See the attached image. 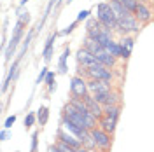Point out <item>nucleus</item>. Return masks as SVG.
Instances as JSON below:
<instances>
[{
  "instance_id": "f257e3e1",
  "label": "nucleus",
  "mask_w": 154,
  "mask_h": 152,
  "mask_svg": "<svg viewBox=\"0 0 154 152\" xmlns=\"http://www.w3.org/2000/svg\"><path fill=\"white\" fill-rule=\"evenodd\" d=\"M96 19L105 28H110V30H114V32L117 28V16L114 14V11H112L109 2H102V4L96 5Z\"/></svg>"
},
{
  "instance_id": "f03ea898",
  "label": "nucleus",
  "mask_w": 154,
  "mask_h": 152,
  "mask_svg": "<svg viewBox=\"0 0 154 152\" xmlns=\"http://www.w3.org/2000/svg\"><path fill=\"white\" fill-rule=\"evenodd\" d=\"M25 28H26V23L21 21V19H18V21H16V26H14V30H12V38H11L9 46L5 47V51H4V59H5V61H11L14 51H16V47L19 46L21 38H23V35H25Z\"/></svg>"
},
{
  "instance_id": "7ed1b4c3",
  "label": "nucleus",
  "mask_w": 154,
  "mask_h": 152,
  "mask_svg": "<svg viewBox=\"0 0 154 152\" xmlns=\"http://www.w3.org/2000/svg\"><path fill=\"white\" fill-rule=\"evenodd\" d=\"M86 77L88 79H96V81H107V82H112L114 79V72L110 68H107L102 63H95L93 67L86 68Z\"/></svg>"
},
{
  "instance_id": "20e7f679",
  "label": "nucleus",
  "mask_w": 154,
  "mask_h": 152,
  "mask_svg": "<svg viewBox=\"0 0 154 152\" xmlns=\"http://www.w3.org/2000/svg\"><path fill=\"white\" fill-rule=\"evenodd\" d=\"M138 19L135 18L133 14H130V16H125V18H119L117 19V28H116V32L117 33H121L123 37L125 35H130V33H137L138 32Z\"/></svg>"
},
{
  "instance_id": "39448f33",
  "label": "nucleus",
  "mask_w": 154,
  "mask_h": 152,
  "mask_svg": "<svg viewBox=\"0 0 154 152\" xmlns=\"http://www.w3.org/2000/svg\"><path fill=\"white\" fill-rule=\"evenodd\" d=\"M91 135H93V138H95V142H96V149H100V150H103V152L110 150V147H112V135L110 133L103 131L98 126L95 129H91Z\"/></svg>"
},
{
  "instance_id": "423d86ee",
  "label": "nucleus",
  "mask_w": 154,
  "mask_h": 152,
  "mask_svg": "<svg viewBox=\"0 0 154 152\" xmlns=\"http://www.w3.org/2000/svg\"><path fill=\"white\" fill-rule=\"evenodd\" d=\"M88 93H89V89H88V81H84L81 75H74L70 79V96L84 98Z\"/></svg>"
},
{
  "instance_id": "0eeeda50",
  "label": "nucleus",
  "mask_w": 154,
  "mask_h": 152,
  "mask_svg": "<svg viewBox=\"0 0 154 152\" xmlns=\"http://www.w3.org/2000/svg\"><path fill=\"white\" fill-rule=\"evenodd\" d=\"M84 102H86V105H88V110H89V112L95 115L98 121H100V119L103 117L105 107H103L102 103H98V102H96V98H95L93 95H91V93H88V95L84 96Z\"/></svg>"
},
{
  "instance_id": "6e6552de",
  "label": "nucleus",
  "mask_w": 154,
  "mask_h": 152,
  "mask_svg": "<svg viewBox=\"0 0 154 152\" xmlns=\"http://www.w3.org/2000/svg\"><path fill=\"white\" fill-rule=\"evenodd\" d=\"M56 140L67 143V145H72V147H75V149H81V147H82V140H81L79 136H75V135L68 133L67 129H63V128H60V129H58Z\"/></svg>"
},
{
  "instance_id": "1a4fd4ad",
  "label": "nucleus",
  "mask_w": 154,
  "mask_h": 152,
  "mask_svg": "<svg viewBox=\"0 0 154 152\" xmlns=\"http://www.w3.org/2000/svg\"><path fill=\"white\" fill-rule=\"evenodd\" d=\"M77 63H79V67H82V68H89V67H93L95 63H98V59L86 47H81L77 51Z\"/></svg>"
},
{
  "instance_id": "9d476101",
  "label": "nucleus",
  "mask_w": 154,
  "mask_h": 152,
  "mask_svg": "<svg viewBox=\"0 0 154 152\" xmlns=\"http://www.w3.org/2000/svg\"><path fill=\"white\" fill-rule=\"evenodd\" d=\"M88 89L91 95H98V93H107L112 91V86L107 81H96V79H89L88 81Z\"/></svg>"
},
{
  "instance_id": "9b49d317",
  "label": "nucleus",
  "mask_w": 154,
  "mask_h": 152,
  "mask_svg": "<svg viewBox=\"0 0 154 152\" xmlns=\"http://www.w3.org/2000/svg\"><path fill=\"white\" fill-rule=\"evenodd\" d=\"M61 128L63 129H67L68 133L75 135V136H79V138H82V136H86L89 131L88 129H84V128H79L77 124H74L68 117H65V115H61Z\"/></svg>"
},
{
  "instance_id": "f8f14e48",
  "label": "nucleus",
  "mask_w": 154,
  "mask_h": 152,
  "mask_svg": "<svg viewBox=\"0 0 154 152\" xmlns=\"http://www.w3.org/2000/svg\"><path fill=\"white\" fill-rule=\"evenodd\" d=\"M96 98L98 103H102L103 107H109V105H119V95H116L114 91H107V93H98V95H93Z\"/></svg>"
},
{
  "instance_id": "ddd939ff",
  "label": "nucleus",
  "mask_w": 154,
  "mask_h": 152,
  "mask_svg": "<svg viewBox=\"0 0 154 152\" xmlns=\"http://www.w3.org/2000/svg\"><path fill=\"white\" fill-rule=\"evenodd\" d=\"M19 59H21V58H16V59L12 61V65H11V68H9V74H7L5 81H4V84H2V93H5V91L9 89L11 82H14V81H16V77H18V74H19V70H18Z\"/></svg>"
},
{
  "instance_id": "4468645a",
  "label": "nucleus",
  "mask_w": 154,
  "mask_h": 152,
  "mask_svg": "<svg viewBox=\"0 0 154 152\" xmlns=\"http://www.w3.org/2000/svg\"><path fill=\"white\" fill-rule=\"evenodd\" d=\"M60 35V32H54V33H51L46 40V46H44V51H42V58H44V61H51V58L54 54V42H56V37Z\"/></svg>"
},
{
  "instance_id": "2eb2a0df",
  "label": "nucleus",
  "mask_w": 154,
  "mask_h": 152,
  "mask_svg": "<svg viewBox=\"0 0 154 152\" xmlns=\"http://www.w3.org/2000/svg\"><path fill=\"white\" fill-rule=\"evenodd\" d=\"M133 16L140 23H149L151 21V18H152V12H151V9L145 5L144 2H138V5H137V9H135Z\"/></svg>"
},
{
  "instance_id": "dca6fc26",
  "label": "nucleus",
  "mask_w": 154,
  "mask_h": 152,
  "mask_svg": "<svg viewBox=\"0 0 154 152\" xmlns=\"http://www.w3.org/2000/svg\"><path fill=\"white\" fill-rule=\"evenodd\" d=\"M96 59H98V63L105 65V67H107V68H110V70H112V68L117 65V58L112 56L110 53H107L105 49H103L102 53H98V54H96Z\"/></svg>"
},
{
  "instance_id": "f3484780",
  "label": "nucleus",
  "mask_w": 154,
  "mask_h": 152,
  "mask_svg": "<svg viewBox=\"0 0 154 152\" xmlns=\"http://www.w3.org/2000/svg\"><path fill=\"white\" fill-rule=\"evenodd\" d=\"M98 126H100L103 131H107V133H110V135H114L116 126H117V121H114V119H110V117L103 115V117L98 121Z\"/></svg>"
},
{
  "instance_id": "a211bd4d",
  "label": "nucleus",
  "mask_w": 154,
  "mask_h": 152,
  "mask_svg": "<svg viewBox=\"0 0 154 152\" xmlns=\"http://www.w3.org/2000/svg\"><path fill=\"white\" fill-rule=\"evenodd\" d=\"M68 56H70V47H65L63 49V53H61V56H60V59H58V72L60 74H67L68 72Z\"/></svg>"
},
{
  "instance_id": "6ab92c4d",
  "label": "nucleus",
  "mask_w": 154,
  "mask_h": 152,
  "mask_svg": "<svg viewBox=\"0 0 154 152\" xmlns=\"http://www.w3.org/2000/svg\"><path fill=\"white\" fill-rule=\"evenodd\" d=\"M82 47H86L88 51H89V53H93V54H98V53H102V51H103V46H102V44H98V42H96V40H93V38H89V37H86L84 38V46H82Z\"/></svg>"
},
{
  "instance_id": "aec40b11",
  "label": "nucleus",
  "mask_w": 154,
  "mask_h": 152,
  "mask_svg": "<svg viewBox=\"0 0 154 152\" xmlns=\"http://www.w3.org/2000/svg\"><path fill=\"white\" fill-rule=\"evenodd\" d=\"M109 4H110L112 11H114V14L117 16V19H119V18H125V16H130V14H131V12L126 9L125 5H121V4H119V2H116V0H110Z\"/></svg>"
},
{
  "instance_id": "412c9836",
  "label": "nucleus",
  "mask_w": 154,
  "mask_h": 152,
  "mask_svg": "<svg viewBox=\"0 0 154 152\" xmlns=\"http://www.w3.org/2000/svg\"><path fill=\"white\" fill-rule=\"evenodd\" d=\"M103 115L110 117V119H114V121H119V115H121V105H109V107H105Z\"/></svg>"
},
{
  "instance_id": "4be33fe9",
  "label": "nucleus",
  "mask_w": 154,
  "mask_h": 152,
  "mask_svg": "<svg viewBox=\"0 0 154 152\" xmlns=\"http://www.w3.org/2000/svg\"><path fill=\"white\" fill-rule=\"evenodd\" d=\"M105 51H107V53H110L112 56H116L117 59L121 58V44H119V42H116L114 38H112V40L105 46Z\"/></svg>"
},
{
  "instance_id": "5701e85b",
  "label": "nucleus",
  "mask_w": 154,
  "mask_h": 152,
  "mask_svg": "<svg viewBox=\"0 0 154 152\" xmlns=\"http://www.w3.org/2000/svg\"><path fill=\"white\" fill-rule=\"evenodd\" d=\"M37 121H38V124H40V128L48 124V121H49V108L46 107V105H42V107L37 110Z\"/></svg>"
},
{
  "instance_id": "b1692460",
  "label": "nucleus",
  "mask_w": 154,
  "mask_h": 152,
  "mask_svg": "<svg viewBox=\"0 0 154 152\" xmlns=\"http://www.w3.org/2000/svg\"><path fill=\"white\" fill-rule=\"evenodd\" d=\"M33 33H35V30H30L28 33H26V38L23 40V46H21V51H19L18 58H23V56H25V53H26V49L30 47V42H32V38H33Z\"/></svg>"
},
{
  "instance_id": "393cba45",
  "label": "nucleus",
  "mask_w": 154,
  "mask_h": 152,
  "mask_svg": "<svg viewBox=\"0 0 154 152\" xmlns=\"http://www.w3.org/2000/svg\"><path fill=\"white\" fill-rule=\"evenodd\" d=\"M54 72H49L48 77H46V81H44V84L48 86V93H54L56 91V79H54Z\"/></svg>"
},
{
  "instance_id": "a878e982",
  "label": "nucleus",
  "mask_w": 154,
  "mask_h": 152,
  "mask_svg": "<svg viewBox=\"0 0 154 152\" xmlns=\"http://www.w3.org/2000/svg\"><path fill=\"white\" fill-rule=\"evenodd\" d=\"M81 140H82V147H84V149H88V150L96 149V142H95V138H93V135H91V131H89L86 136H82Z\"/></svg>"
},
{
  "instance_id": "bb28decb",
  "label": "nucleus",
  "mask_w": 154,
  "mask_h": 152,
  "mask_svg": "<svg viewBox=\"0 0 154 152\" xmlns=\"http://www.w3.org/2000/svg\"><path fill=\"white\" fill-rule=\"evenodd\" d=\"M119 42H121V46H123L125 49H128L130 53L133 51V46H135V38L131 37V35H125V37L121 38Z\"/></svg>"
},
{
  "instance_id": "cd10ccee",
  "label": "nucleus",
  "mask_w": 154,
  "mask_h": 152,
  "mask_svg": "<svg viewBox=\"0 0 154 152\" xmlns=\"http://www.w3.org/2000/svg\"><path fill=\"white\" fill-rule=\"evenodd\" d=\"M116 2H119L121 5H125L126 9L130 11L131 14L135 12V9H137V5H138V0H116Z\"/></svg>"
},
{
  "instance_id": "c85d7f7f",
  "label": "nucleus",
  "mask_w": 154,
  "mask_h": 152,
  "mask_svg": "<svg viewBox=\"0 0 154 152\" xmlns=\"http://www.w3.org/2000/svg\"><path fill=\"white\" fill-rule=\"evenodd\" d=\"M35 123H37V114H35V112H28V114H26V117H25V128H26V129H30V128H32Z\"/></svg>"
},
{
  "instance_id": "c756f323",
  "label": "nucleus",
  "mask_w": 154,
  "mask_h": 152,
  "mask_svg": "<svg viewBox=\"0 0 154 152\" xmlns=\"http://www.w3.org/2000/svg\"><path fill=\"white\" fill-rule=\"evenodd\" d=\"M54 145H56V147H58V149H60L61 152H77L75 147H72V145H67V143L60 142V140H56V143H54Z\"/></svg>"
},
{
  "instance_id": "7c9ffc66",
  "label": "nucleus",
  "mask_w": 154,
  "mask_h": 152,
  "mask_svg": "<svg viewBox=\"0 0 154 152\" xmlns=\"http://www.w3.org/2000/svg\"><path fill=\"white\" fill-rule=\"evenodd\" d=\"M38 150V131H33L32 133V147H30V152H37Z\"/></svg>"
},
{
  "instance_id": "2f4dec72",
  "label": "nucleus",
  "mask_w": 154,
  "mask_h": 152,
  "mask_svg": "<svg viewBox=\"0 0 154 152\" xmlns=\"http://www.w3.org/2000/svg\"><path fill=\"white\" fill-rule=\"evenodd\" d=\"M48 74H49V70H48L46 67H42V68H40V74H38V77H37V84H42V82L46 81Z\"/></svg>"
},
{
  "instance_id": "473e14b6",
  "label": "nucleus",
  "mask_w": 154,
  "mask_h": 152,
  "mask_svg": "<svg viewBox=\"0 0 154 152\" xmlns=\"http://www.w3.org/2000/svg\"><path fill=\"white\" fill-rule=\"evenodd\" d=\"M77 23H79V21H74V23H72V25H68L67 28L65 30H61V32H60V35H70V33H72V32H74V30H75V26H77Z\"/></svg>"
},
{
  "instance_id": "72a5a7b5",
  "label": "nucleus",
  "mask_w": 154,
  "mask_h": 152,
  "mask_svg": "<svg viewBox=\"0 0 154 152\" xmlns=\"http://www.w3.org/2000/svg\"><path fill=\"white\" fill-rule=\"evenodd\" d=\"M16 119H18L16 115H9V117L5 119V123H4V128H5V129H9V128H12V124L16 123Z\"/></svg>"
},
{
  "instance_id": "f704fd0d",
  "label": "nucleus",
  "mask_w": 154,
  "mask_h": 152,
  "mask_svg": "<svg viewBox=\"0 0 154 152\" xmlns=\"http://www.w3.org/2000/svg\"><path fill=\"white\" fill-rule=\"evenodd\" d=\"M89 18V11H81L79 14H77V21L81 23V21H84V19Z\"/></svg>"
},
{
  "instance_id": "c9c22d12",
  "label": "nucleus",
  "mask_w": 154,
  "mask_h": 152,
  "mask_svg": "<svg viewBox=\"0 0 154 152\" xmlns=\"http://www.w3.org/2000/svg\"><path fill=\"white\" fill-rule=\"evenodd\" d=\"M7 138H9V131H7V129L4 128V129L0 131V142H5Z\"/></svg>"
},
{
  "instance_id": "e433bc0d",
  "label": "nucleus",
  "mask_w": 154,
  "mask_h": 152,
  "mask_svg": "<svg viewBox=\"0 0 154 152\" xmlns=\"http://www.w3.org/2000/svg\"><path fill=\"white\" fill-rule=\"evenodd\" d=\"M49 152H61V150H60L56 145H54V147H49Z\"/></svg>"
},
{
  "instance_id": "4c0bfd02",
  "label": "nucleus",
  "mask_w": 154,
  "mask_h": 152,
  "mask_svg": "<svg viewBox=\"0 0 154 152\" xmlns=\"http://www.w3.org/2000/svg\"><path fill=\"white\" fill-rule=\"evenodd\" d=\"M28 0H19V7H25V4H26Z\"/></svg>"
},
{
  "instance_id": "58836bf2",
  "label": "nucleus",
  "mask_w": 154,
  "mask_h": 152,
  "mask_svg": "<svg viewBox=\"0 0 154 152\" xmlns=\"http://www.w3.org/2000/svg\"><path fill=\"white\" fill-rule=\"evenodd\" d=\"M77 152H89L88 149H84V147H81V149H77Z\"/></svg>"
},
{
  "instance_id": "ea45409f",
  "label": "nucleus",
  "mask_w": 154,
  "mask_h": 152,
  "mask_svg": "<svg viewBox=\"0 0 154 152\" xmlns=\"http://www.w3.org/2000/svg\"><path fill=\"white\" fill-rule=\"evenodd\" d=\"M67 2H68V4H70V2H74V0H67Z\"/></svg>"
},
{
  "instance_id": "a19ab883",
  "label": "nucleus",
  "mask_w": 154,
  "mask_h": 152,
  "mask_svg": "<svg viewBox=\"0 0 154 152\" xmlns=\"http://www.w3.org/2000/svg\"><path fill=\"white\" fill-rule=\"evenodd\" d=\"M138 2H142V0H138Z\"/></svg>"
}]
</instances>
